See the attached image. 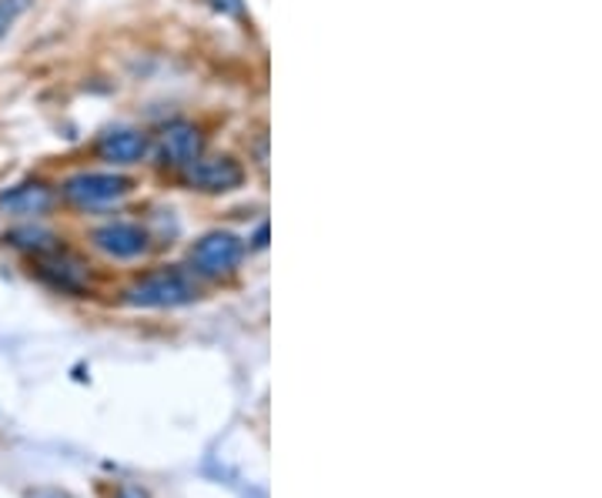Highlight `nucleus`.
<instances>
[{"label": "nucleus", "instance_id": "nucleus-1", "mask_svg": "<svg viewBox=\"0 0 602 498\" xmlns=\"http://www.w3.org/2000/svg\"><path fill=\"white\" fill-rule=\"evenodd\" d=\"M198 298V284L178 268H158L127 288V304L134 308H181Z\"/></svg>", "mask_w": 602, "mask_h": 498}, {"label": "nucleus", "instance_id": "nucleus-2", "mask_svg": "<svg viewBox=\"0 0 602 498\" xmlns=\"http://www.w3.org/2000/svg\"><path fill=\"white\" fill-rule=\"evenodd\" d=\"M131 191V181L121 178V175H107V172H84V175H74L61 185V195L68 205L74 208H104V205H114L121 201L124 195Z\"/></svg>", "mask_w": 602, "mask_h": 498}, {"label": "nucleus", "instance_id": "nucleus-3", "mask_svg": "<svg viewBox=\"0 0 602 498\" xmlns=\"http://www.w3.org/2000/svg\"><path fill=\"white\" fill-rule=\"evenodd\" d=\"M241 255H245L241 238H235L231 231H211L191 248L188 261L201 278H228L241 264Z\"/></svg>", "mask_w": 602, "mask_h": 498}, {"label": "nucleus", "instance_id": "nucleus-4", "mask_svg": "<svg viewBox=\"0 0 602 498\" xmlns=\"http://www.w3.org/2000/svg\"><path fill=\"white\" fill-rule=\"evenodd\" d=\"M185 185L201 195H228L245 185V168L235 157H198L185 168Z\"/></svg>", "mask_w": 602, "mask_h": 498}, {"label": "nucleus", "instance_id": "nucleus-5", "mask_svg": "<svg viewBox=\"0 0 602 498\" xmlns=\"http://www.w3.org/2000/svg\"><path fill=\"white\" fill-rule=\"evenodd\" d=\"M34 271L41 274V281H48L58 291L68 294H81L87 284V264L61 248H51L44 255H34Z\"/></svg>", "mask_w": 602, "mask_h": 498}, {"label": "nucleus", "instance_id": "nucleus-6", "mask_svg": "<svg viewBox=\"0 0 602 498\" xmlns=\"http://www.w3.org/2000/svg\"><path fill=\"white\" fill-rule=\"evenodd\" d=\"M91 241H94V248H101L104 255L121 258V261L147 251V231L131 221H107L91 235Z\"/></svg>", "mask_w": 602, "mask_h": 498}, {"label": "nucleus", "instance_id": "nucleus-7", "mask_svg": "<svg viewBox=\"0 0 602 498\" xmlns=\"http://www.w3.org/2000/svg\"><path fill=\"white\" fill-rule=\"evenodd\" d=\"M205 154V137L195 124L188 121H175L162 131V160L172 164V168H188Z\"/></svg>", "mask_w": 602, "mask_h": 498}, {"label": "nucleus", "instance_id": "nucleus-8", "mask_svg": "<svg viewBox=\"0 0 602 498\" xmlns=\"http://www.w3.org/2000/svg\"><path fill=\"white\" fill-rule=\"evenodd\" d=\"M97 157L107 160V164H117V168H127V164H141L150 151V141L144 131H134V127H117V131H107L101 141H97Z\"/></svg>", "mask_w": 602, "mask_h": 498}, {"label": "nucleus", "instance_id": "nucleus-9", "mask_svg": "<svg viewBox=\"0 0 602 498\" xmlns=\"http://www.w3.org/2000/svg\"><path fill=\"white\" fill-rule=\"evenodd\" d=\"M48 205H51V191L44 185H24L0 198V208L11 215H41V211H48Z\"/></svg>", "mask_w": 602, "mask_h": 498}, {"label": "nucleus", "instance_id": "nucleus-10", "mask_svg": "<svg viewBox=\"0 0 602 498\" xmlns=\"http://www.w3.org/2000/svg\"><path fill=\"white\" fill-rule=\"evenodd\" d=\"M8 245L24 248V251H31V255H44V251L58 248V241H54L48 231H38V228H21V231H11V235H8Z\"/></svg>", "mask_w": 602, "mask_h": 498}, {"label": "nucleus", "instance_id": "nucleus-11", "mask_svg": "<svg viewBox=\"0 0 602 498\" xmlns=\"http://www.w3.org/2000/svg\"><path fill=\"white\" fill-rule=\"evenodd\" d=\"M34 0H0V38H4L28 11H31Z\"/></svg>", "mask_w": 602, "mask_h": 498}, {"label": "nucleus", "instance_id": "nucleus-12", "mask_svg": "<svg viewBox=\"0 0 602 498\" xmlns=\"http://www.w3.org/2000/svg\"><path fill=\"white\" fill-rule=\"evenodd\" d=\"M211 4L221 14H228V18H245V4H241V0H211Z\"/></svg>", "mask_w": 602, "mask_h": 498}, {"label": "nucleus", "instance_id": "nucleus-13", "mask_svg": "<svg viewBox=\"0 0 602 498\" xmlns=\"http://www.w3.org/2000/svg\"><path fill=\"white\" fill-rule=\"evenodd\" d=\"M114 498H150L141 485H131V481H121L117 488H114Z\"/></svg>", "mask_w": 602, "mask_h": 498}, {"label": "nucleus", "instance_id": "nucleus-14", "mask_svg": "<svg viewBox=\"0 0 602 498\" xmlns=\"http://www.w3.org/2000/svg\"><path fill=\"white\" fill-rule=\"evenodd\" d=\"M31 498H74V495H68V491H58V488H41V491H34Z\"/></svg>", "mask_w": 602, "mask_h": 498}]
</instances>
